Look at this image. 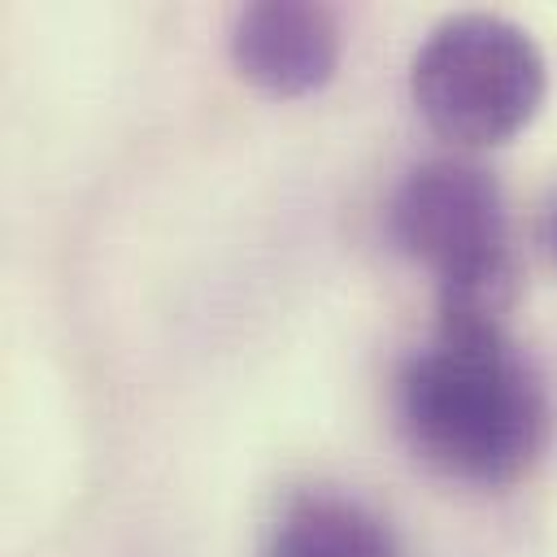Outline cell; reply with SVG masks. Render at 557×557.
<instances>
[{
  "instance_id": "cell-6",
  "label": "cell",
  "mask_w": 557,
  "mask_h": 557,
  "mask_svg": "<svg viewBox=\"0 0 557 557\" xmlns=\"http://www.w3.org/2000/svg\"><path fill=\"white\" fill-rule=\"evenodd\" d=\"M548 244H553V252H557V205H553V213H548Z\"/></svg>"
},
{
  "instance_id": "cell-3",
  "label": "cell",
  "mask_w": 557,
  "mask_h": 557,
  "mask_svg": "<svg viewBox=\"0 0 557 557\" xmlns=\"http://www.w3.org/2000/svg\"><path fill=\"white\" fill-rule=\"evenodd\" d=\"M540 44L500 13H453L413 52L409 96L422 122L457 148L513 139L544 104Z\"/></svg>"
},
{
  "instance_id": "cell-1",
  "label": "cell",
  "mask_w": 557,
  "mask_h": 557,
  "mask_svg": "<svg viewBox=\"0 0 557 557\" xmlns=\"http://www.w3.org/2000/svg\"><path fill=\"white\" fill-rule=\"evenodd\" d=\"M396 413L422 466L470 487L518 483L548 444V392L505 326H435L396 379Z\"/></svg>"
},
{
  "instance_id": "cell-4",
  "label": "cell",
  "mask_w": 557,
  "mask_h": 557,
  "mask_svg": "<svg viewBox=\"0 0 557 557\" xmlns=\"http://www.w3.org/2000/svg\"><path fill=\"white\" fill-rule=\"evenodd\" d=\"M226 44L248 87L296 100L331 83L339 65V17L309 0H257L235 13Z\"/></svg>"
},
{
  "instance_id": "cell-2",
  "label": "cell",
  "mask_w": 557,
  "mask_h": 557,
  "mask_svg": "<svg viewBox=\"0 0 557 557\" xmlns=\"http://www.w3.org/2000/svg\"><path fill=\"white\" fill-rule=\"evenodd\" d=\"M387 231L435 274L440 326H505L522 270L492 170L470 157L418 161L387 200Z\"/></svg>"
},
{
  "instance_id": "cell-5",
  "label": "cell",
  "mask_w": 557,
  "mask_h": 557,
  "mask_svg": "<svg viewBox=\"0 0 557 557\" xmlns=\"http://www.w3.org/2000/svg\"><path fill=\"white\" fill-rule=\"evenodd\" d=\"M261 557H400V540L366 500L309 487L283 505Z\"/></svg>"
}]
</instances>
